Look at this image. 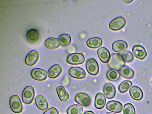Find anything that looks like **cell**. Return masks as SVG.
Segmentation results:
<instances>
[{"label":"cell","mask_w":152,"mask_h":114,"mask_svg":"<svg viewBox=\"0 0 152 114\" xmlns=\"http://www.w3.org/2000/svg\"><path fill=\"white\" fill-rule=\"evenodd\" d=\"M109 68L119 71L125 65V62L119 53L112 54L107 62Z\"/></svg>","instance_id":"cell-1"},{"label":"cell","mask_w":152,"mask_h":114,"mask_svg":"<svg viewBox=\"0 0 152 114\" xmlns=\"http://www.w3.org/2000/svg\"><path fill=\"white\" fill-rule=\"evenodd\" d=\"M35 96V91L31 86H26L23 89L22 94V100L26 104H30L33 102Z\"/></svg>","instance_id":"cell-2"},{"label":"cell","mask_w":152,"mask_h":114,"mask_svg":"<svg viewBox=\"0 0 152 114\" xmlns=\"http://www.w3.org/2000/svg\"><path fill=\"white\" fill-rule=\"evenodd\" d=\"M9 104L11 109L13 112L19 113L22 112V103L20 97L18 95H13L10 97Z\"/></svg>","instance_id":"cell-3"},{"label":"cell","mask_w":152,"mask_h":114,"mask_svg":"<svg viewBox=\"0 0 152 114\" xmlns=\"http://www.w3.org/2000/svg\"><path fill=\"white\" fill-rule=\"evenodd\" d=\"M66 61L71 65H78L83 63L85 61L84 55L80 53H75L69 55Z\"/></svg>","instance_id":"cell-4"},{"label":"cell","mask_w":152,"mask_h":114,"mask_svg":"<svg viewBox=\"0 0 152 114\" xmlns=\"http://www.w3.org/2000/svg\"><path fill=\"white\" fill-rule=\"evenodd\" d=\"M86 66L87 72L90 75L95 76L99 73V66L97 61L94 58L88 59L86 62Z\"/></svg>","instance_id":"cell-5"},{"label":"cell","mask_w":152,"mask_h":114,"mask_svg":"<svg viewBox=\"0 0 152 114\" xmlns=\"http://www.w3.org/2000/svg\"><path fill=\"white\" fill-rule=\"evenodd\" d=\"M126 23V20L124 18L120 16L112 20L110 23L109 27L111 30L117 31L124 28Z\"/></svg>","instance_id":"cell-6"},{"label":"cell","mask_w":152,"mask_h":114,"mask_svg":"<svg viewBox=\"0 0 152 114\" xmlns=\"http://www.w3.org/2000/svg\"><path fill=\"white\" fill-rule=\"evenodd\" d=\"M31 75L33 79L38 81L46 80L48 75L46 70L39 68H35L32 69L31 72Z\"/></svg>","instance_id":"cell-7"},{"label":"cell","mask_w":152,"mask_h":114,"mask_svg":"<svg viewBox=\"0 0 152 114\" xmlns=\"http://www.w3.org/2000/svg\"><path fill=\"white\" fill-rule=\"evenodd\" d=\"M75 101L77 103L85 106H88L91 103V99L90 96L83 93H78L75 97Z\"/></svg>","instance_id":"cell-8"},{"label":"cell","mask_w":152,"mask_h":114,"mask_svg":"<svg viewBox=\"0 0 152 114\" xmlns=\"http://www.w3.org/2000/svg\"><path fill=\"white\" fill-rule=\"evenodd\" d=\"M68 74L71 77L78 79H81L85 78L86 73L82 68L78 67H71L68 71Z\"/></svg>","instance_id":"cell-9"},{"label":"cell","mask_w":152,"mask_h":114,"mask_svg":"<svg viewBox=\"0 0 152 114\" xmlns=\"http://www.w3.org/2000/svg\"><path fill=\"white\" fill-rule=\"evenodd\" d=\"M39 58V54L37 51L31 50L26 56L25 60V63L28 66H33L37 62Z\"/></svg>","instance_id":"cell-10"},{"label":"cell","mask_w":152,"mask_h":114,"mask_svg":"<svg viewBox=\"0 0 152 114\" xmlns=\"http://www.w3.org/2000/svg\"><path fill=\"white\" fill-rule=\"evenodd\" d=\"M132 50L135 57L140 60L144 59L147 56V53L145 49L141 45H134L132 48Z\"/></svg>","instance_id":"cell-11"},{"label":"cell","mask_w":152,"mask_h":114,"mask_svg":"<svg viewBox=\"0 0 152 114\" xmlns=\"http://www.w3.org/2000/svg\"><path fill=\"white\" fill-rule=\"evenodd\" d=\"M129 94L131 97L136 101L142 99L143 96V92L139 87L134 86L129 90Z\"/></svg>","instance_id":"cell-12"},{"label":"cell","mask_w":152,"mask_h":114,"mask_svg":"<svg viewBox=\"0 0 152 114\" xmlns=\"http://www.w3.org/2000/svg\"><path fill=\"white\" fill-rule=\"evenodd\" d=\"M106 108L110 111L119 113L122 110L123 105L118 101L112 100L108 102L106 105Z\"/></svg>","instance_id":"cell-13"},{"label":"cell","mask_w":152,"mask_h":114,"mask_svg":"<svg viewBox=\"0 0 152 114\" xmlns=\"http://www.w3.org/2000/svg\"><path fill=\"white\" fill-rule=\"evenodd\" d=\"M62 68L58 64H55L52 66L48 71V77L52 79L58 77L62 72Z\"/></svg>","instance_id":"cell-14"},{"label":"cell","mask_w":152,"mask_h":114,"mask_svg":"<svg viewBox=\"0 0 152 114\" xmlns=\"http://www.w3.org/2000/svg\"><path fill=\"white\" fill-rule=\"evenodd\" d=\"M35 102L37 107L41 110L45 111L49 107V104L47 100L41 95H39L36 97Z\"/></svg>","instance_id":"cell-15"},{"label":"cell","mask_w":152,"mask_h":114,"mask_svg":"<svg viewBox=\"0 0 152 114\" xmlns=\"http://www.w3.org/2000/svg\"><path fill=\"white\" fill-rule=\"evenodd\" d=\"M98 56L100 60L103 63H106L108 61L110 57L109 51L104 47H102L97 50Z\"/></svg>","instance_id":"cell-16"},{"label":"cell","mask_w":152,"mask_h":114,"mask_svg":"<svg viewBox=\"0 0 152 114\" xmlns=\"http://www.w3.org/2000/svg\"><path fill=\"white\" fill-rule=\"evenodd\" d=\"M103 91L105 96L108 99H113L115 96V89L114 85L111 83L105 84L103 87Z\"/></svg>","instance_id":"cell-17"},{"label":"cell","mask_w":152,"mask_h":114,"mask_svg":"<svg viewBox=\"0 0 152 114\" xmlns=\"http://www.w3.org/2000/svg\"><path fill=\"white\" fill-rule=\"evenodd\" d=\"M126 42L122 40H118L114 42L112 45L113 50L116 52L121 53L124 51L127 48Z\"/></svg>","instance_id":"cell-18"},{"label":"cell","mask_w":152,"mask_h":114,"mask_svg":"<svg viewBox=\"0 0 152 114\" xmlns=\"http://www.w3.org/2000/svg\"><path fill=\"white\" fill-rule=\"evenodd\" d=\"M39 32L34 29H31L27 32L26 37L28 41L30 43L34 44L38 40L39 37Z\"/></svg>","instance_id":"cell-19"},{"label":"cell","mask_w":152,"mask_h":114,"mask_svg":"<svg viewBox=\"0 0 152 114\" xmlns=\"http://www.w3.org/2000/svg\"><path fill=\"white\" fill-rule=\"evenodd\" d=\"M106 102V98L103 94L98 93L96 94L94 101V106L96 108L99 109L102 108L105 106Z\"/></svg>","instance_id":"cell-20"},{"label":"cell","mask_w":152,"mask_h":114,"mask_svg":"<svg viewBox=\"0 0 152 114\" xmlns=\"http://www.w3.org/2000/svg\"><path fill=\"white\" fill-rule=\"evenodd\" d=\"M56 91L59 99L61 101L66 102L69 99V94L64 86H59L57 87Z\"/></svg>","instance_id":"cell-21"},{"label":"cell","mask_w":152,"mask_h":114,"mask_svg":"<svg viewBox=\"0 0 152 114\" xmlns=\"http://www.w3.org/2000/svg\"><path fill=\"white\" fill-rule=\"evenodd\" d=\"M87 46L91 48H96L100 47L102 44V39L99 37H94L88 39L86 42Z\"/></svg>","instance_id":"cell-22"},{"label":"cell","mask_w":152,"mask_h":114,"mask_svg":"<svg viewBox=\"0 0 152 114\" xmlns=\"http://www.w3.org/2000/svg\"><path fill=\"white\" fill-rule=\"evenodd\" d=\"M58 39L56 38L50 37L46 39L45 42V46L48 49H56L60 46Z\"/></svg>","instance_id":"cell-23"},{"label":"cell","mask_w":152,"mask_h":114,"mask_svg":"<svg viewBox=\"0 0 152 114\" xmlns=\"http://www.w3.org/2000/svg\"><path fill=\"white\" fill-rule=\"evenodd\" d=\"M121 75L125 78L131 79L132 78L134 75L133 70L129 67L124 66L119 71Z\"/></svg>","instance_id":"cell-24"},{"label":"cell","mask_w":152,"mask_h":114,"mask_svg":"<svg viewBox=\"0 0 152 114\" xmlns=\"http://www.w3.org/2000/svg\"><path fill=\"white\" fill-rule=\"evenodd\" d=\"M83 110L82 106L79 104H75L69 106L67 109V114H82Z\"/></svg>","instance_id":"cell-25"},{"label":"cell","mask_w":152,"mask_h":114,"mask_svg":"<svg viewBox=\"0 0 152 114\" xmlns=\"http://www.w3.org/2000/svg\"><path fill=\"white\" fill-rule=\"evenodd\" d=\"M106 77L109 80L112 81H115L119 79L120 74L118 71L111 69L107 72Z\"/></svg>","instance_id":"cell-26"},{"label":"cell","mask_w":152,"mask_h":114,"mask_svg":"<svg viewBox=\"0 0 152 114\" xmlns=\"http://www.w3.org/2000/svg\"><path fill=\"white\" fill-rule=\"evenodd\" d=\"M132 86V82L129 80H125L121 82L118 87V90L121 93L127 91Z\"/></svg>","instance_id":"cell-27"},{"label":"cell","mask_w":152,"mask_h":114,"mask_svg":"<svg viewBox=\"0 0 152 114\" xmlns=\"http://www.w3.org/2000/svg\"><path fill=\"white\" fill-rule=\"evenodd\" d=\"M58 40L61 46H68L70 43L72 39L69 35L64 34L59 36Z\"/></svg>","instance_id":"cell-28"},{"label":"cell","mask_w":152,"mask_h":114,"mask_svg":"<svg viewBox=\"0 0 152 114\" xmlns=\"http://www.w3.org/2000/svg\"><path fill=\"white\" fill-rule=\"evenodd\" d=\"M125 62H130L133 61L134 57L132 53L128 51H124L119 53Z\"/></svg>","instance_id":"cell-29"},{"label":"cell","mask_w":152,"mask_h":114,"mask_svg":"<svg viewBox=\"0 0 152 114\" xmlns=\"http://www.w3.org/2000/svg\"><path fill=\"white\" fill-rule=\"evenodd\" d=\"M124 114H136V110L134 106L131 103L125 104L123 107Z\"/></svg>","instance_id":"cell-30"},{"label":"cell","mask_w":152,"mask_h":114,"mask_svg":"<svg viewBox=\"0 0 152 114\" xmlns=\"http://www.w3.org/2000/svg\"><path fill=\"white\" fill-rule=\"evenodd\" d=\"M42 114H59V112L56 108L51 107L45 111Z\"/></svg>","instance_id":"cell-31"},{"label":"cell","mask_w":152,"mask_h":114,"mask_svg":"<svg viewBox=\"0 0 152 114\" xmlns=\"http://www.w3.org/2000/svg\"><path fill=\"white\" fill-rule=\"evenodd\" d=\"M69 82V80L67 76H65L62 81V84L64 86H66L68 85Z\"/></svg>","instance_id":"cell-32"},{"label":"cell","mask_w":152,"mask_h":114,"mask_svg":"<svg viewBox=\"0 0 152 114\" xmlns=\"http://www.w3.org/2000/svg\"><path fill=\"white\" fill-rule=\"evenodd\" d=\"M134 1L133 0H124L123 1L126 4H129L131 3Z\"/></svg>","instance_id":"cell-33"},{"label":"cell","mask_w":152,"mask_h":114,"mask_svg":"<svg viewBox=\"0 0 152 114\" xmlns=\"http://www.w3.org/2000/svg\"><path fill=\"white\" fill-rule=\"evenodd\" d=\"M83 114H95V113L92 111H87L85 113H84Z\"/></svg>","instance_id":"cell-34"},{"label":"cell","mask_w":152,"mask_h":114,"mask_svg":"<svg viewBox=\"0 0 152 114\" xmlns=\"http://www.w3.org/2000/svg\"><path fill=\"white\" fill-rule=\"evenodd\" d=\"M106 114H117L113 113L111 112H108Z\"/></svg>","instance_id":"cell-35"},{"label":"cell","mask_w":152,"mask_h":114,"mask_svg":"<svg viewBox=\"0 0 152 114\" xmlns=\"http://www.w3.org/2000/svg\"><path fill=\"white\" fill-rule=\"evenodd\" d=\"M151 84H152V80H151Z\"/></svg>","instance_id":"cell-36"},{"label":"cell","mask_w":152,"mask_h":114,"mask_svg":"<svg viewBox=\"0 0 152 114\" xmlns=\"http://www.w3.org/2000/svg\"></svg>","instance_id":"cell-37"}]
</instances>
